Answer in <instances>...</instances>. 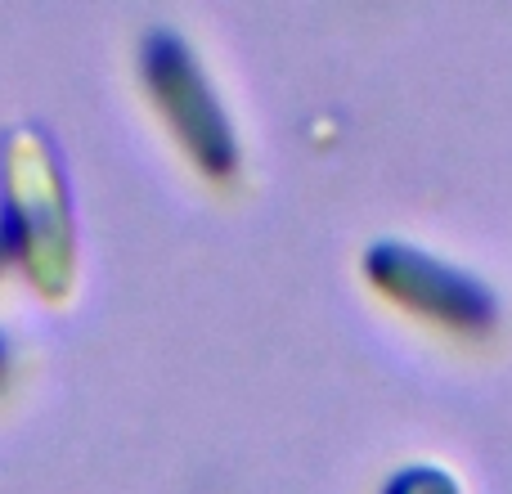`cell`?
I'll return each instance as SVG.
<instances>
[{
	"label": "cell",
	"mask_w": 512,
	"mask_h": 494,
	"mask_svg": "<svg viewBox=\"0 0 512 494\" xmlns=\"http://www.w3.org/2000/svg\"><path fill=\"white\" fill-rule=\"evenodd\" d=\"M5 176V230L14 256H23L36 292L50 301L68 297L77 274V239H72V207L63 189V171L41 131L18 126L0 149Z\"/></svg>",
	"instance_id": "6da1fadb"
},
{
	"label": "cell",
	"mask_w": 512,
	"mask_h": 494,
	"mask_svg": "<svg viewBox=\"0 0 512 494\" xmlns=\"http://www.w3.org/2000/svg\"><path fill=\"white\" fill-rule=\"evenodd\" d=\"M369 283L396 306L432 319V324L459 328V333H486L495 324V301L472 274L427 256L409 243H378L364 256Z\"/></svg>",
	"instance_id": "3957f363"
},
{
	"label": "cell",
	"mask_w": 512,
	"mask_h": 494,
	"mask_svg": "<svg viewBox=\"0 0 512 494\" xmlns=\"http://www.w3.org/2000/svg\"><path fill=\"white\" fill-rule=\"evenodd\" d=\"M387 494H459V481L445 468H432V463H418V468H405L387 481Z\"/></svg>",
	"instance_id": "277c9868"
},
{
	"label": "cell",
	"mask_w": 512,
	"mask_h": 494,
	"mask_svg": "<svg viewBox=\"0 0 512 494\" xmlns=\"http://www.w3.org/2000/svg\"><path fill=\"white\" fill-rule=\"evenodd\" d=\"M140 63H144V86H149L171 135L185 144V153L207 176H230L234 162H239V144H234L230 117L221 113V99L207 86L189 45L171 32H153L140 50Z\"/></svg>",
	"instance_id": "7a4b0ae2"
},
{
	"label": "cell",
	"mask_w": 512,
	"mask_h": 494,
	"mask_svg": "<svg viewBox=\"0 0 512 494\" xmlns=\"http://www.w3.org/2000/svg\"><path fill=\"white\" fill-rule=\"evenodd\" d=\"M0 364H5V346H0Z\"/></svg>",
	"instance_id": "8992f818"
},
{
	"label": "cell",
	"mask_w": 512,
	"mask_h": 494,
	"mask_svg": "<svg viewBox=\"0 0 512 494\" xmlns=\"http://www.w3.org/2000/svg\"><path fill=\"white\" fill-rule=\"evenodd\" d=\"M5 256H14V239H9L5 221H0V265H5Z\"/></svg>",
	"instance_id": "5b68a950"
}]
</instances>
